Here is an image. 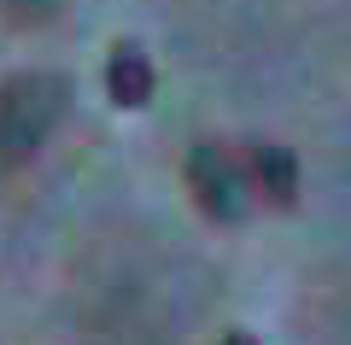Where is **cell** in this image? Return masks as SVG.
I'll return each mask as SVG.
<instances>
[{"label":"cell","mask_w":351,"mask_h":345,"mask_svg":"<svg viewBox=\"0 0 351 345\" xmlns=\"http://www.w3.org/2000/svg\"><path fill=\"white\" fill-rule=\"evenodd\" d=\"M106 88H112L117 106H147L152 99V64L141 47H117L112 64H106Z\"/></svg>","instance_id":"obj_4"},{"label":"cell","mask_w":351,"mask_h":345,"mask_svg":"<svg viewBox=\"0 0 351 345\" xmlns=\"http://www.w3.org/2000/svg\"><path fill=\"white\" fill-rule=\"evenodd\" d=\"M252 176H258V193L269 199V205H293V193H299V164H293L287 147H276V141H252Z\"/></svg>","instance_id":"obj_3"},{"label":"cell","mask_w":351,"mask_h":345,"mask_svg":"<svg viewBox=\"0 0 351 345\" xmlns=\"http://www.w3.org/2000/svg\"><path fill=\"white\" fill-rule=\"evenodd\" d=\"M223 345H258V340H252V333H240V328H234V333H223Z\"/></svg>","instance_id":"obj_5"},{"label":"cell","mask_w":351,"mask_h":345,"mask_svg":"<svg viewBox=\"0 0 351 345\" xmlns=\"http://www.w3.org/2000/svg\"><path fill=\"white\" fill-rule=\"evenodd\" d=\"M64 76H12V82L0 88V164H24L29 152L47 141V129L59 123L64 111Z\"/></svg>","instance_id":"obj_1"},{"label":"cell","mask_w":351,"mask_h":345,"mask_svg":"<svg viewBox=\"0 0 351 345\" xmlns=\"http://www.w3.org/2000/svg\"><path fill=\"white\" fill-rule=\"evenodd\" d=\"M188 182H193V199L211 211L217 222H234L246 211V176H240V158L217 141H199L188 152Z\"/></svg>","instance_id":"obj_2"}]
</instances>
